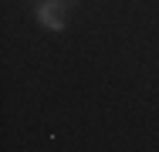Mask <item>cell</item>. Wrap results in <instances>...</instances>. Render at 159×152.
Segmentation results:
<instances>
[{"instance_id": "6da1fadb", "label": "cell", "mask_w": 159, "mask_h": 152, "mask_svg": "<svg viewBox=\"0 0 159 152\" xmlns=\"http://www.w3.org/2000/svg\"><path fill=\"white\" fill-rule=\"evenodd\" d=\"M37 20L48 30H64V14H61V7H58V0L41 3V7H37Z\"/></svg>"}]
</instances>
